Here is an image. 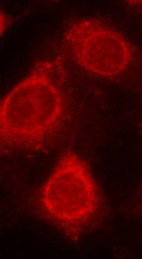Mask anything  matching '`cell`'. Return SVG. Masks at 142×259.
<instances>
[{
    "mask_svg": "<svg viewBox=\"0 0 142 259\" xmlns=\"http://www.w3.org/2000/svg\"><path fill=\"white\" fill-rule=\"evenodd\" d=\"M65 76L62 58L45 59L3 97L0 107L3 150L35 149L57 132L66 109Z\"/></svg>",
    "mask_w": 142,
    "mask_h": 259,
    "instance_id": "cell-1",
    "label": "cell"
},
{
    "mask_svg": "<svg viewBox=\"0 0 142 259\" xmlns=\"http://www.w3.org/2000/svg\"><path fill=\"white\" fill-rule=\"evenodd\" d=\"M64 38L78 66L95 77H119L133 62V48L128 39L102 21H74L67 28Z\"/></svg>",
    "mask_w": 142,
    "mask_h": 259,
    "instance_id": "cell-3",
    "label": "cell"
},
{
    "mask_svg": "<svg viewBox=\"0 0 142 259\" xmlns=\"http://www.w3.org/2000/svg\"><path fill=\"white\" fill-rule=\"evenodd\" d=\"M39 207L66 233L76 235L95 219L100 206L97 182L88 166L73 151L64 153L41 187Z\"/></svg>",
    "mask_w": 142,
    "mask_h": 259,
    "instance_id": "cell-2",
    "label": "cell"
}]
</instances>
